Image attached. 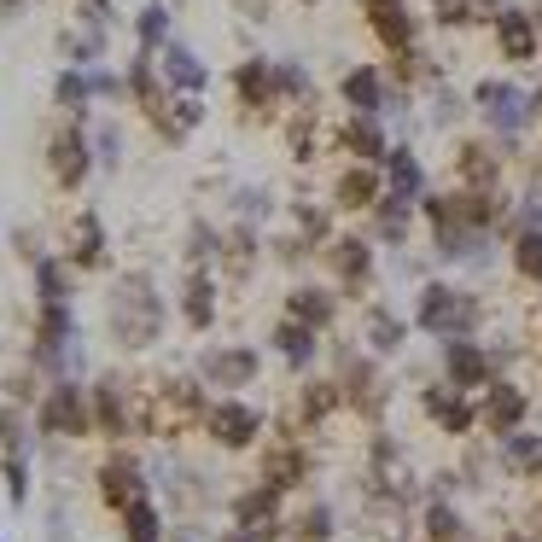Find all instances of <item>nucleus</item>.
Here are the masks:
<instances>
[{
  "mask_svg": "<svg viewBox=\"0 0 542 542\" xmlns=\"http://www.w3.org/2000/svg\"><path fill=\"white\" fill-rule=\"evenodd\" d=\"M502 47H508L513 59H531V47H537V35H531V24L519 12H502Z\"/></svg>",
  "mask_w": 542,
  "mask_h": 542,
  "instance_id": "5",
  "label": "nucleus"
},
{
  "mask_svg": "<svg viewBox=\"0 0 542 542\" xmlns=\"http://www.w3.org/2000/svg\"><path fill=\"white\" fill-rule=\"evenodd\" d=\"M41 426H47V432H88V414H82V397H76V385H59V391L47 397V414H41Z\"/></svg>",
  "mask_w": 542,
  "mask_h": 542,
  "instance_id": "1",
  "label": "nucleus"
},
{
  "mask_svg": "<svg viewBox=\"0 0 542 542\" xmlns=\"http://www.w3.org/2000/svg\"><path fill=\"white\" fill-rule=\"evenodd\" d=\"M373 30L385 35V41H408V12L397 0H373Z\"/></svg>",
  "mask_w": 542,
  "mask_h": 542,
  "instance_id": "4",
  "label": "nucleus"
},
{
  "mask_svg": "<svg viewBox=\"0 0 542 542\" xmlns=\"http://www.w3.org/2000/svg\"><path fill=\"white\" fill-rule=\"evenodd\" d=\"M519 269H525V274H542V234H525V239H519Z\"/></svg>",
  "mask_w": 542,
  "mask_h": 542,
  "instance_id": "12",
  "label": "nucleus"
},
{
  "mask_svg": "<svg viewBox=\"0 0 542 542\" xmlns=\"http://www.w3.org/2000/svg\"><path fill=\"white\" fill-rule=\"evenodd\" d=\"M210 426H216V438H222V443H245L251 432H257V414L239 408V403H222L216 414H210Z\"/></svg>",
  "mask_w": 542,
  "mask_h": 542,
  "instance_id": "2",
  "label": "nucleus"
},
{
  "mask_svg": "<svg viewBox=\"0 0 542 542\" xmlns=\"http://www.w3.org/2000/svg\"><path fill=\"white\" fill-rule=\"evenodd\" d=\"M129 537H135V542H158V513L146 508V502L129 508Z\"/></svg>",
  "mask_w": 542,
  "mask_h": 542,
  "instance_id": "10",
  "label": "nucleus"
},
{
  "mask_svg": "<svg viewBox=\"0 0 542 542\" xmlns=\"http://www.w3.org/2000/svg\"><path fill=\"white\" fill-rule=\"evenodd\" d=\"M484 111H490V123H502V129H519L525 123V100L513 94V88H484Z\"/></svg>",
  "mask_w": 542,
  "mask_h": 542,
  "instance_id": "3",
  "label": "nucleus"
},
{
  "mask_svg": "<svg viewBox=\"0 0 542 542\" xmlns=\"http://www.w3.org/2000/svg\"><path fill=\"white\" fill-rule=\"evenodd\" d=\"M53 152H59V175H65V181H82V170H88V158H82V140L65 135L59 146H53Z\"/></svg>",
  "mask_w": 542,
  "mask_h": 542,
  "instance_id": "9",
  "label": "nucleus"
},
{
  "mask_svg": "<svg viewBox=\"0 0 542 542\" xmlns=\"http://www.w3.org/2000/svg\"><path fill=\"white\" fill-rule=\"evenodd\" d=\"M105 496H111V502H140L135 467H105Z\"/></svg>",
  "mask_w": 542,
  "mask_h": 542,
  "instance_id": "8",
  "label": "nucleus"
},
{
  "mask_svg": "<svg viewBox=\"0 0 542 542\" xmlns=\"http://www.w3.org/2000/svg\"><path fill=\"white\" fill-rule=\"evenodd\" d=\"M344 100L373 111V105H379V76H373V70H350V76H344Z\"/></svg>",
  "mask_w": 542,
  "mask_h": 542,
  "instance_id": "6",
  "label": "nucleus"
},
{
  "mask_svg": "<svg viewBox=\"0 0 542 542\" xmlns=\"http://www.w3.org/2000/svg\"><path fill=\"white\" fill-rule=\"evenodd\" d=\"M164 70H170L181 88H199V82H204V65L187 53V47H170V53H164Z\"/></svg>",
  "mask_w": 542,
  "mask_h": 542,
  "instance_id": "7",
  "label": "nucleus"
},
{
  "mask_svg": "<svg viewBox=\"0 0 542 542\" xmlns=\"http://www.w3.org/2000/svg\"><path fill=\"white\" fill-rule=\"evenodd\" d=\"M513 414H519V397H513V391H496V397H490V420H496V426H508Z\"/></svg>",
  "mask_w": 542,
  "mask_h": 542,
  "instance_id": "14",
  "label": "nucleus"
},
{
  "mask_svg": "<svg viewBox=\"0 0 542 542\" xmlns=\"http://www.w3.org/2000/svg\"><path fill=\"white\" fill-rule=\"evenodd\" d=\"M164 6H146V18H140V41H164Z\"/></svg>",
  "mask_w": 542,
  "mask_h": 542,
  "instance_id": "15",
  "label": "nucleus"
},
{
  "mask_svg": "<svg viewBox=\"0 0 542 542\" xmlns=\"http://www.w3.org/2000/svg\"><path fill=\"white\" fill-rule=\"evenodd\" d=\"M344 204H373V175H350L344 181Z\"/></svg>",
  "mask_w": 542,
  "mask_h": 542,
  "instance_id": "13",
  "label": "nucleus"
},
{
  "mask_svg": "<svg viewBox=\"0 0 542 542\" xmlns=\"http://www.w3.org/2000/svg\"><path fill=\"white\" fill-rule=\"evenodd\" d=\"M257 368L245 350H228V356H210V373H222V379H245V373Z\"/></svg>",
  "mask_w": 542,
  "mask_h": 542,
  "instance_id": "11",
  "label": "nucleus"
},
{
  "mask_svg": "<svg viewBox=\"0 0 542 542\" xmlns=\"http://www.w3.org/2000/svg\"><path fill=\"white\" fill-rule=\"evenodd\" d=\"M373 344H385V350L397 344V321H391V315H379V321H373Z\"/></svg>",
  "mask_w": 542,
  "mask_h": 542,
  "instance_id": "16",
  "label": "nucleus"
}]
</instances>
